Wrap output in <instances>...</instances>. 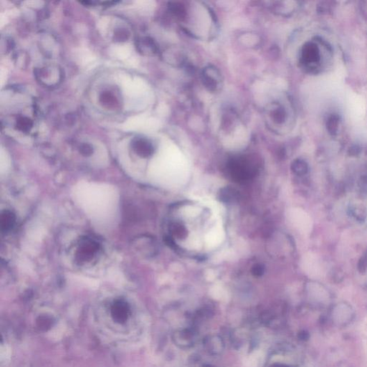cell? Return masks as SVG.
Returning a JSON list of instances; mask_svg holds the SVG:
<instances>
[{
    "label": "cell",
    "instance_id": "1",
    "mask_svg": "<svg viewBox=\"0 0 367 367\" xmlns=\"http://www.w3.org/2000/svg\"><path fill=\"white\" fill-rule=\"evenodd\" d=\"M331 56L330 46L320 38L308 41L301 48V67L309 74H319L325 68Z\"/></svg>",
    "mask_w": 367,
    "mask_h": 367
},
{
    "label": "cell",
    "instance_id": "2",
    "mask_svg": "<svg viewBox=\"0 0 367 367\" xmlns=\"http://www.w3.org/2000/svg\"><path fill=\"white\" fill-rule=\"evenodd\" d=\"M230 174L235 181L244 182L256 175V167L246 158H237L228 164Z\"/></svg>",
    "mask_w": 367,
    "mask_h": 367
},
{
    "label": "cell",
    "instance_id": "3",
    "mask_svg": "<svg viewBox=\"0 0 367 367\" xmlns=\"http://www.w3.org/2000/svg\"><path fill=\"white\" fill-rule=\"evenodd\" d=\"M110 314L116 323L126 324L131 316V307L125 300L118 299L110 306Z\"/></svg>",
    "mask_w": 367,
    "mask_h": 367
},
{
    "label": "cell",
    "instance_id": "4",
    "mask_svg": "<svg viewBox=\"0 0 367 367\" xmlns=\"http://www.w3.org/2000/svg\"><path fill=\"white\" fill-rule=\"evenodd\" d=\"M203 84L212 92L217 91L220 89L222 83L221 74L216 67L208 66L203 70L202 75Z\"/></svg>",
    "mask_w": 367,
    "mask_h": 367
},
{
    "label": "cell",
    "instance_id": "5",
    "mask_svg": "<svg viewBox=\"0 0 367 367\" xmlns=\"http://www.w3.org/2000/svg\"><path fill=\"white\" fill-rule=\"evenodd\" d=\"M81 244L78 253H79L80 259L83 260V261L92 258L96 253L99 250V244L91 239H84Z\"/></svg>",
    "mask_w": 367,
    "mask_h": 367
},
{
    "label": "cell",
    "instance_id": "6",
    "mask_svg": "<svg viewBox=\"0 0 367 367\" xmlns=\"http://www.w3.org/2000/svg\"><path fill=\"white\" fill-rule=\"evenodd\" d=\"M270 117L276 124L282 125L288 120V113L286 108L281 105L276 104L270 111Z\"/></svg>",
    "mask_w": 367,
    "mask_h": 367
},
{
    "label": "cell",
    "instance_id": "7",
    "mask_svg": "<svg viewBox=\"0 0 367 367\" xmlns=\"http://www.w3.org/2000/svg\"><path fill=\"white\" fill-rule=\"evenodd\" d=\"M174 340L176 345L181 347H190L193 343V334L192 331L184 330L174 334Z\"/></svg>",
    "mask_w": 367,
    "mask_h": 367
},
{
    "label": "cell",
    "instance_id": "8",
    "mask_svg": "<svg viewBox=\"0 0 367 367\" xmlns=\"http://www.w3.org/2000/svg\"><path fill=\"white\" fill-rule=\"evenodd\" d=\"M205 345L208 350L213 354H220L223 349V343H222V339L217 336L207 339Z\"/></svg>",
    "mask_w": 367,
    "mask_h": 367
},
{
    "label": "cell",
    "instance_id": "9",
    "mask_svg": "<svg viewBox=\"0 0 367 367\" xmlns=\"http://www.w3.org/2000/svg\"><path fill=\"white\" fill-rule=\"evenodd\" d=\"M220 198L224 202H234L238 198V193L234 189L225 188L221 190Z\"/></svg>",
    "mask_w": 367,
    "mask_h": 367
},
{
    "label": "cell",
    "instance_id": "10",
    "mask_svg": "<svg viewBox=\"0 0 367 367\" xmlns=\"http://www.w3.org/2000/svg\"><path fill=\"white\" fill-rule=\"evenodd\" d=\"M291 169L294 174L299 176L305 175L309 171L307 163L301 159L295 160L292 164Z\"/></svg>",
    "mask_w": 367,
    "mask_h": 367
},
{
    "label": "cell",
    "instance_id": "11",
    "mask_svg": "<svg viewBox=\"0 0 367 367\" xmlns=\"http://www.w3.org/2000/svg\"><path fill=\"white\" fill-rule=\"evenodd\" d=\"M136 149L138 152L143 156H149L154 150L152 145L145 140H140L137 142Z\"/></svg>",
    "mask_w": 367,
    "mask_h": 367
},
{
    "label": "cell",
    "instance_id": "12",
    "mask_svg": "<svg viewBox=\"0 0 367 367\" xmlns=\"http://www.w3.org/2000/svg\"><path fill=\"white\" fill-rule=\"evenodd\" d=\"M327 126L329 133L332 135L336 134L338 130V126H339V118L338 116H331L328 119Z\"/></svg>",
    "mask_w": 367,
    "mask_h": 367
},
{
    "label": "cell",
    "instance_id": "13",
    "mask_svg": "<svg viewBox=\"0 0 367 367\" xmlns=\"http://www.w3.org/2000/svg\"><path fill=\"white\" fill-rule=\"evenodd\" d=\"M13 222L14 218L11 213H5V214H3V216H2V229H3V230L8 231L13 225Z\"/></svg>",
    "mask_w": 367,
    "mask_h": 367
},
{
    "label": "cell",
    "instance_id": "14",
    "mask_svg": "<svg viewBox=\"0 0 367 367\" xmlns=\"http://www.w3.org/2000/svg\"><path fill=\"white\" fill-rule=\"evenodd\" d=\"M358 270L360 273H365L367 270V252L360 258L358 263Z\"/></svg>",
    "mask_w": 367,
    "mask_h": 367
},
{
    "label": "cell",
    "instance_id": "15",
    "mask_svg": "<svg viewBox=\"0 0 367 367\" xmlns=\"http://www.w3.org/2000/svg\"><path fill=\"white\" fill-rule=\"evenodd\" d=\"M172 231L176 237H180V238H182L186 234V233H185L186 231H185V228L180 225V224H174V225H172Z\"/></svg>",
    "mask_w": 367,
    "mask_h": 367
},
{
    "label": "cell",
    "instance_id": "16",
    "mask_svg": "<svg viewBox=\"0 0 367 367\" xmlns=\"http://www.w3.org/2000/svg\"><path fill=\"white\" fill-rule=\"evenodd\" d=\"M264 267L263 265L257 264L254 265V268L252 269V272L254 276H261L264 272Z\"/></svg>",
    "mask_w": 367,
    "mask_h": 367
},
{
    "label": "cell",
    "instance_id": "17",
    "mask_svg": "<svg viewBox=\"0 0 367 367\" xmlns=\"http://www.w3.org/2000/svg\"><path fill=\"white\" fill-rule=\"evenodd\" d=\"M299 338L302 340H307L309 338V334L306 331H302L299 334Z\"/></svg>",
    "mask_w": 367,
    "mask_h": 367
},
{
    "label": "cell",
    "instance_id": "18",
    "mask_svg": "<svg viewBox=\"0 0 367 367\" xmlns=\"http://www.w3.org/2000/svg\"><path fill=\"white\" fill-rule=\"evenodd\" d=\"M359 149H357L356 147L352 148V149H350V154L352 155V156H356V155H357L358 154H359Z\"/></svg>",
    "mask_w": 367,
    "mask_h": 367
},
{
    "label": "cell",
    "instance_id": "19",
    "mask_svg": "<svg viewBox=\"0 0 367 367\" xmlns=\"http://www.w3.org/2000/svg\"><path fill=\"white\" fill-rule=\"evenodd\" d=\"M274 367H289V366H286V365H281V364H279V365H276V366H274Z\"/></svg>",
    "mask_w": 367,
    "mask_h": 367
},
{
    "label": "cell",
    "instance_id": "20",
    "mask_svg": "<svg viewBox=\"0 0 367 367\" xmlns=\"http://www.w3.org/2000/svg\"><path fill=\"white\" fill-rule=\"evenodd\" d=\"M203 367H213V366H210V365H204V366Z\"/></svg>",
    "mask_w": 367,
    "mask_h": 367
}]
</instances>
